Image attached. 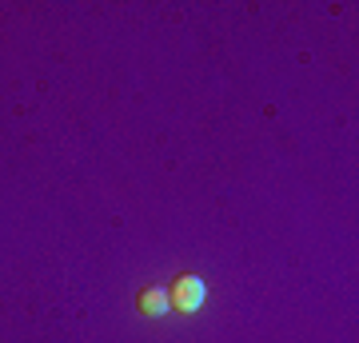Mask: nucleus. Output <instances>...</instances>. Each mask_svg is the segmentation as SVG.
Returning a JSON list of instances; mask_svg holds the SVG:
<instances>
[{
    "mask_svg": "<svg viewBox=\"0 0 359 343\" xmlns=\"http://www.w3.org/2000/svg\"><path fill=\"white\" fill-rule=\"evenodd\" d=\"M136 311L148 319H160L172 311V300H168V288H144L140 295H136Z\"/></svg>",
    "mask_w": 359,
    "mask_h": 343,
    "instance_id": "2",
    "label": "nucleus"
},
{
    "mask_svg": "<svg viewBox=\"0 0 359 343\" xmlns=\"http://www.w3.org/2000/svg\"><path fill=\"white\" fill-rule=\"evenodd\" d=\"M168 300H172V311H184V316H192V311H200L208 300V288L200 276H180L172 288H168Z\"/></svg>",
    "mask_w": 359,
    "mask_h": 343,
    "instance_id": "1",
    "label": "nucleus"
}]
</instances>
